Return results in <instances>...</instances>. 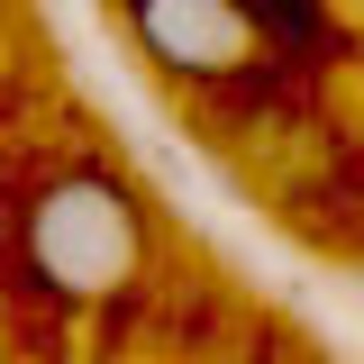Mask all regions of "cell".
<instances>
[{
    "label": "cell",
    "mask_w": 364,
    "mask_h": 364,
    "mask_svg": "<svg viewBox=\"0 0 364 364\" xmlns=\"http://www.w3.org/2000/svg\"><path fill=\"white\" fill-rule=\"evenodd\" d=\"M128 37L146 46V64H164L173 82H228L255 64V0H119Z\"/></svg>",
    "instance_id": "7a4b0ae2"
},
{
    "label": "cell",
    "mask_w": 364,
    "mask_h": 364,
    "mask_svg": "<svg viewBox=\"0 0 364 364\" xmlns=\"http://www.w3.org/2000/svg\"><path fill=\"white\" fill-rule=\"evenodd\" d=\"M146 255V219L109 173H64L28 200V273L55 282L64 301H100L119 291Z\"/></svg>",
    "instance_id": "6da1fadb"
},
{
    "label": "cell",
    "mask_w": 364,
    "mask_h": 364,
    "mask_svg": "<svg viewBox=\"0 0 364 364\" xmlns=\"http://www.w3.org/2000/svg\"><path fill=\"white\" fill-rule=\"evenodd\" d=\"M255 28H264L273 46H318L328 37V9H318V0H255Z\"/></svg>",
    "instance_id": "3957f363"
}]
</instances>
